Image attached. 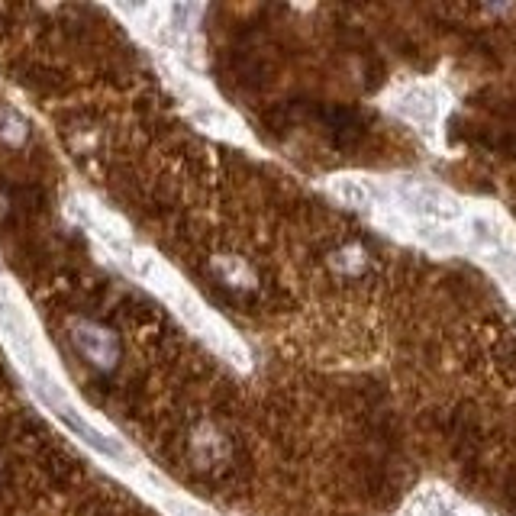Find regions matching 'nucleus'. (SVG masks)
<instances>
[{
    "label": "nucleus",
    "mask_w": 516,
    "mask_h": 516,
    "mask_svg": "<svg viewBox=\"0 0 516 516\" xmlns=\"http://www.w3.org/2000/svg\"><path fill=\"white\" fill-rule=\"evenodd\" d=\"M387 107H391L400 120L417 126V133H423L426 139H436L449 113V94L436 81H413V84H404V88H397Z\"/></svg>",
    "instance_id": "obj_1"
},
{
    "label": "nucleus",
    "mask_w": 516,
    "mask_h": 516,
    "mask_svg": "<svg viewBox=\"0 0 516 516\" xmlns=\"http://www.w3.org/2000/svg\"><path fill=\"white\" fill-rule=\"evenodd\" d=\"M397 516H491V513L475 507L465 497H458L455 491H449V487L429 484L423 491L413 494L407 500V507Z\"/></svg>",
    "instance_id": "obj_2"
},
{
    "label": "nucleus",
    "mask_w": 516,
    "mask_h": 516,
    "mask_svg": "<svg viewBox=\"0 0 516 516\" xmlns=\"http://www.w3.org/2000/svg\"><path fill=\"white\" fill-rule=\"evenodd\" d=\"M75 342L81 355L88 358V362H97V365H110L113 358H117V342H113V336L100 333L97 326L91 323H78L75 326Z\"/></svg>",
    "instance_id": "obj_3"
},
{
    "label": "nucleus",
    "mask_w": 516,
    "mask_h": 516,
    "mask_svg": "<svg viewBox=\"0 0 516 516\" xmlns=\"http://www.w3.org/2000/svg\"><path fill=\"white\" fill-rule=\"evenodd\" d=\"M168 510H171V516H213L204 507H197V504H191V500H181V497H171Z\"/></svg>",
    "instance_id": "obj_4"
}]
</instances>
